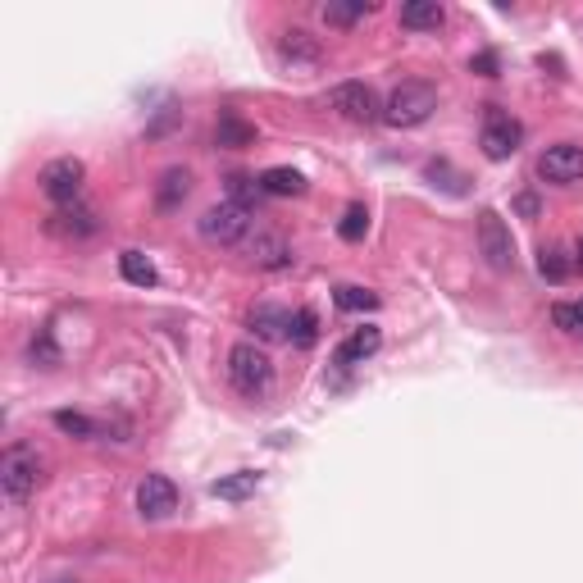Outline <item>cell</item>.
Segmentation results:
<instances>
[{"label": "cell", "instance_id": "cell-25", "mask_svg": "<svg viewBox=\"0 0 583 583\" xmlns=\"http://www.w3.org/2000/svg\"><path fill=\"white\" fill-rule=\"evenodd\" d=\"M55 429L69 433V438H96V424L78 410H55Z\"/></svg>", "mask_w": 583, "mask_h": 583}, {"label": "cell", "instance_id": "cell-2", "mask_svg": "<svg viewBox=\"0 0 583 583\" xmlns=\"http://www.w3.org/2000/svg\"><path fill=\"white\" fill-rule=\"evenodd\" d=\"M37 488H41V456H37V447H28V442L5 447V456H0V492L19 506V502H28Z\"/></svg>", "mask_w": 583, "mask_h": 583}, {"label": "cell", "instance_id": "cell-6", "mask_svg": "<svg viewBox=\"0 0 583 583\" xmlns=\"http://www.w3.org/2000/svg\"><path fill=\"white\" fill-rule=\"evenodd\" d=\"M479 256L488 260V269H497V274L515 269L511 228H506V219L497 215V210H483V215H479Z\"/></svg>", "mask_w": 583, "mask_h": 583}, {"label": "cell", "instance_id": "cell-31", "mask_svg": "<svg viewBox=\"0 0 583 583\" xmlns=\"http://www.w3.org/2000/svg\"><path fill=\"white\" fill-rule=\"evenodd\" d=\"M55 583H73V579H55Z\"/></svg>", "mask_w": 583, "mask_h": 583}, {"label": "cell", "instance_id": "cell-24", "mask_svg": "<svg viewBox=\"0 0 583 583\" xmlns=\"http://www.w3.org/2000/svg\"><path fill=\"white\" fill-rule=\"evenodd\" d=\"M552 319H556V328H565V333L583 338V301H556Z\"/></svg>", "mask_w": 583, "mask_h": 583}, {"label": "cell", "instance_id": "cell-19", "mask_svg": "<svg viewBox=\"0 0 583 583\" xmlns=\"http://www.w3.org/2000/svg\"><path fill=\"white\" fill-rule=\"evenodd\" d=\"M215 137H219V146H251V142H256V128H251V123H246L242 114L224 110V114H219Z\"/></svg>", "mask_w": 583, "mask_h": 583}, {"label": "cell", "instance_id": "cell-30", "mask_svg": "<svg viewBox=\"0 0 583 583\" xmlns=\"http://www.w3.org/2000/svg\"><path fill=\"white\" fill-rule=\"evenodd\" d=\"M574 269H583V237H579V246H574Z\"/></svg>", "mask_w": 583, "mask_h": 583}, {"label": "cell", "instance_id": "cell-26", "mask_svg": "<svg viewBox=\"0 0 583 583\" xmlns=\"http://www.w3.org/2000/svg\"><path fill=\"white\" fill-rule=\"evenodd\" d=\"M365 228H369V210L365 205H347V215H342V224H338V237L342 242H360Z\"/></svg>", "mask_w": 583, "mask_h": 583}, {"label": "cell", "instance_id": "cell-23", "mask_svg": "<svg viewBox=\"0 0 583 583\" xmlns=\"http://www.w3.org/2000/svg\"><path fill=\"white\" fill-rule=\"evenodd\" d=\"M287 342L297 351H310L319 342V319H315V310H297L292 315V328H287Z\"/></svg>", "mask_w": 583, "mask_h": 583}, {"label": "cell", "instance_id": "cell-16", "mask_svg": "<svg viewBox=\"0 0 583 583\" xmlns=\"http://www.w3.org/2000/svg\"><path fill=\"white\" fill-rule=\"evenodd\" d=\"M251 328H256V338L278 342V338H287V328H292V315H287L283 306H256V310H251Z\"/></svg>", "mask_w": 583, "mask_h": 583}, {"label": "cell", "instance_id": "cell-10", "mask_svg": "<svg viewBox=\"0 0 583 583\" xmlns=\"http://www.w3.org/2000/svg\"><path fill=\"white\" fill-rule=\"evenodd\" d=\"M137 511H142L146 520H169V515L178 511L174 479H164V474H146V479L137 483Z\"/></svg>", "mask_w": 583, "mask_h": 583}, {"label": "cell", "instance_id": "cell-4", "mask_svg": "<svg viewBox=\"0 0 583 583\" xmlns=\"http://www.w3.org/2000/svg\"><path fill=\"white\" fill-rule=\"evenodd\" d=\"M201 237L210 246H237L246 233H251V210H246L242 201H219V205H210L201 215Z\"/></svg>", "mask_w": 583, "mask_h": 583}, {"label": "cell", "instance_id": "cell-15", "mask_svg": "<svg viewBox=\"0 0 583 583\" xmlns=\"http://www.w3.org/2000/svg\"><path fill=\"white\" fill-rule=\"evenodd\" d=\"M251 260H256L260 269H287L297 256H292V246H287L278 233H260L256 242H251Z\"/></svg>", "mask_w": 583, "mask_h": 583}, {"label": "cell", "instance_id": "cell-28", "mask_svg": "<svg viewBox=\"0 0 583 583\" xmlns=\"http://www.w3.org/2000/svg\"><path fill=\"white\" fill-rule=\"evenodd\" d=\"M338 301L342 310H374L379 306V297H374V292H369V287H338Z\"/></svg>", "mask_w": 583, "mask_h": 583}, {"label": "cell", "instance_id": "cell-13", "mask_svg": "<svg viewBox=\"0 0 583 583\" xmlns=\"http://www.w3.org/2000/svg\"><path fill=\"white\" fill-rule=\"evenodd\" d=\"M442 19H447V10H442L438 0H406L401 5V28L410 32H438Z\"/></svg>", "mask_w": 583, "mask_h": 583}, {"label": "cell", "instance_id": "cell-11", "mask_svg": "<svg viewBox=\"0 0 583 583\" xmlns=\"http://www.w3.org/2000/svg\"><path fill=\"white\" fill-rule=\"evenodd\" d=\"M383 347V333L374 324H365V328H351V338L338 347V356H333V365H342V369H356V365H365L374 351Z\"/></svg>", "mask_w": 583, "mask_h": 583}, {"label": "cell", "instance_id": "cell-17", "mask_svg": "<svg viewBox=\"0 0 583 583\" xmlns=\"http://www.w3.org/2000/svg\"><path fill=\"white\" fill-rule=\"evenodd\" d=\"M187 192H192V174H187V169H169V174L160 178V187H155V205H160V210H174V205L187 201Z\"/></svg>", "mask_w": 583, "mask_h": 583}, {"label": "cell", "instance_id": "cell-8", "mask_svg": "<svg viewBox=\"0 0 583 583\" xmlns=\"http://www.w3.org/2000/svg\"><path fill=\"white\" fill-rule=\"evenodd\" d=\"M328 110H338L342 119H351V123H374V119H383L379 96L369 92L365 82H338V87L328 92Z\"/></svg>", "mask_w": 583, "mask_h": 583}, {"label": "cell", "instance_id": "cell-9", "mask_svg": "<svg viewBox=\"0 0 583 583\" xmlns=\"http://www.w3.org/2000/svg\"><path fill=\"white\" fill-rule=\"evenodd\" d=\"M538 178L556 187H570L583 178V146L579 142H556L538 155Z\"/></svg>", "mask_w": 583, "mask_h": 583}, {"label": "cell", "instance_id": "cell-18", "mask_svg": "<svg viewBox=\"0 0 583 583\" xmlns=\"http://www.w3.org/2000/svg\"><path fill=\"white\" fill-rule=\"evenodd\" d=\"M260 192H269V196H301V192H306V178H301L297 169H283V164H278V169H265V174H260Z\"/></svg>", "mask_w": 583, "mask_h": 583}, {"label": "cell", "instance_id": "cell-5", "mask_svg": "<svg viewBox=\"0 0 583 583\" xmlns=\"http://www.w3.org/2000/svg\"><path fill=\"white\" fill-rule=\"evenodd\" d=\"M524 142V123L511 119L506 110H497V105H488V114H483V133H479V146L488 160H511L515 151H520Z\"/></svg>", "mask_w": 583, "mask_h": 583}, {"label": "cell", "instance_id": "cell-14", "mask_svg": "<svg viewBox=\"0 0 583 583\" xmlns=\"http://www.w3.org/2000/svg\"><path fill=\"white\" fill-rule=\"evenodd\" d=\"M46 228H51L55 237H87V233H96V215L82 210V205H64V210H55V215L46 219Z\"/></svg>", "mask_w": 583, "mask_h": 583}, {"label": "cell", "instance_id": "cell-29", "mask_svg": "<svg viewBox=\"0 0 583 583\" xmlns=\"http://www.w3.org/2000/svg\"><path fill=\"white\" fill-rule=\"evenodd\" d=\"M474 69H479L483 78H492V69H497V60H492V55H479V60H474Z\"/></svg>", "mask_w": 583, "mask_h": 583}, {"label": "cell", "instance_id": "cell-22", "mask_svg": "<svg viewBox=\"0 0 583 583\" xmlns=\"http://www.w3.org/2000/svg\"><path fill=\"white\" fill-rule=\"evenodd\" d=\"M210 492H215L219 502H246V497L256 492V474H251V470H242V474H228V479L210 483Z\"/></svg>", "mask_w": 583, "mask_h": 583}, {"label": "cell", "instance_id": "cell-1", "mask_svg": "<svg viewBox=\"0 0 583 583\" xmlns=\"http://www.w3.org/2000/svg\"><path fill=\"white\" fill-rule=\"evenodd\" d=\"M438 110V87L433 82H401L383 101V123L388 128H420Z\"/></svg>", "mask_w": 583, "mask_h": 583}, {"label": "cell", "instance_id": "cell-21", "mask_svg": "<svg viewBox=\"0 0 583 583\" xmlns=\"http://www.w3.org/2000/svg\"><path fill=\"white\" fill-rule=\"evenodd\" d=\"M369 10H374V5H365V0H328V5H324V23H328V28H351V23H360Z\"/></svg>", "mask_w": 583, "mask_h": 583}, {"label": "cell", "instance_id": "cell-7", "mask_svg": "<svg viewBox=\"0 0 583 583\" xmlns=\"http://www.w3.org/2000/svg\"><path fill=\"white\" fill-rule=\"evenodd\" d=\"M82 178H87L82 160H73V155H60V160H51L46 169H41V192H46V201H55L64 210V205H78Z\"/></svg>", "mask_w": 583, "mask_h": 583}, {"label": "cell", "instance_id": "cell-20", "mask_svg": "<svg viewBox=\"0 0 583 583\" xmlns=\"http://www.w3.org/2000/svg\"><path fill=\"white\" fill-rule=\"evenodd\" d=\"M119 274L128 278V283H133V287H155V283H160L155 265L142 256V251H123V256H119Z\"/></svg>", "mask_w": 583, "mask_h": 583}, {"label": "cell", "instance_id": "cell-3", "mask_svg": "<svg viewBox=\"0 0 583 583\" xmlns=\"http://www.w3.org/2000/svg\"><path fill=\"white\" fill-rule=\"evenodd\" d=\"M228 383H233L242 397H265L269 383H274V365L256 342H237L228 351Z\"/></svg>", "mask_w": 583, "mask_h": 583}, {"label": "cell", "instance_id": "cell-27", "mask_svg": "<svg viewBox=\"0 0 583 583\" xmlns=\"http://www.w3.org/2000/svg\"><path fill=\"white\" fill-rule=\"evenodd\" d=\"M538 269H543V278H552V283H565L574 265L556 251V246H543V251H538Z\"/></svg>", "mask_w": 583, "mask_h": 583}, {"label": "cell", "instance_id": "cell-12", "mask_svg": "<svg viewBox=\"0 0 583 583\" xmlns=\"http://www.w3.org/2000/svg\"><path fill=\"white\" fill-rule=\"evenodd\" d=\"M278 60L283 64H306V69H315L319 60H324V46H319L310 32H301V28H292V32H283V41H278Z\"/></svg>", "mask_w": 583, "mask_h": 583}]
</instances>
